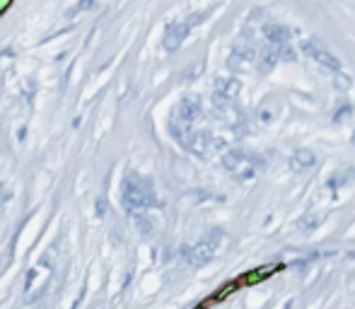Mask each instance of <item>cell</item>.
I'll use <instances>...</instances> for the list:
<instances>
[{"instance_id":"cell-10","label":"cell","mask_w":355,"mask_h":309,"mask_svg":"<svg viewBox=\"0 0 355 309\" xmlns=\"http://www.w3.org/2000/svg\"><path fill=\"white\" fill-rule=\"evenodd\" d=\"M353 143H355V133H353Z\"/></svg>"},{"instance_id":"cell-7","label":"cell","mask_w":355,"mask_h":309,"mask_svg":"<svg viewBox=\"0 0 355 309\" xmlns=\"http://www.w3.org/2000/svg\"><path fill=\"white\" fill-rule=\"evenodd\" d=\"M198 111H200V101L198 99H193V97H189V99H184L182 104H179V109H176V114H179V118L182 121H193V118L198 116Z\"/></svg>"},{"instance_id":"cell-1","label":"cell","mask_w":355,"mask_h":309,"mask_svg":"<svg viewBox=\"0 0 355 309\" xmlns=\"http://www.w3.org/2000/svg\"><path fill=\"white\" fill-rule=\"evenodd\" d=\"M222 164H225V169L232 176H237V179H251L259 172V160H256L254 154L242 152V150H230L222 157Z\"/></svg>"},{"instance_id":"cell-4","label":"cell","mask_w":355,"mask_h":309,"mask_svg":"<svg viewBox=\"0 0 355 309\" xmlns=\"http://www.w3.org/2000/svg\"><path fill=\"white\" fill-rule=\"evenodd\" d=\"M302 48H305V54L310 56V58H314L317 63H321L326 70H331V73H338L341 70V63H338V58L331 51H326L324 46L319 44V41H312V39H307L305 44H302Z\"/></svg>"},{"instance_id":"cell-3","label":"cell","mask_w":355,"mask_h":309,"mask_svg":"<svg viewBox=\"0 0 355 309\" xmlns=\"http://www.w3.org/2000/svg\"><path fill=\"white\" fill-rule=\"evenodd\" d=\"M126 203H128V208H133V210L147 208V205L153 203V191H150V186H147L143 179L131 176L126 182Z\"/></svg>"},{"instance_id":"cell-2","label":"cell","mask_w":355,"mask_h":309,"mask_svg":"<svg viewBox=\"0 0 355 309\" xmlns=\"http://www.w3.org/2000/svg\"><path fill=\"white\" fill-rule=\"evenodd\" d=\"M220 244H222V232H210L208 237H203L198 244L191 246L189 251H186V261L191 266H203V264H208L213 256L218 254V249Z\"/></svg>"},{"instance_id":"cell-5","label":"cell","mask_w":355,"mask_h":309,"mask_svg":"<svg viewBox=\"0 0 355 309\" xmlns=\"http://www.w3.org/2000/svg\"><path fill=\"white\" fill-rule=\"evenodd\" d=\"M200 17H203V15H198V17H189V19H184V22L172 24V27L167 29V34H164V46H167L169 51L179 48V44H182L184 39H186V34H189V29H191L196 22H200Z\"/></svg>"},{"instance_id":"cell-8","label":"cell","mask_w":355,"mask_h":309,"mask_svg":"<svg viewBox=\"0 0 355 309\" xmlns=\"http://www.w3.org/2000/svg\"><path fill=\"white\" fill-rule=\"evenodd\" d=\"M218 87H220V92L215 94V101L220 99V104H227V101L235 97L237 92H239V82H235V80H220Z\"/></svg>"},{"instance_id":"cell-9","label":"cell","mask_w":355,"mask_h":309,"mask_svg":"<svg viewBox=\"0 0 355 309\" xmlns=\"http://www.w3.org/2000/svg\"><path fill=\"white\" fill-rule=\"evenodd\" d=\"M292 167L297 169V172H305V169H310V167H314V152H310V150H297V152L292 154Z\"/></svg>"},{"instance_id":"cell-6","label":"cell","mask_w":355,"mask_h":309,"mask_svg":"<svg viewBox=\"0 0 355 309\" xmlns=\"http://www.w3.org/2000/svg\"><path fill=\"white\" fill-rule=\"evenodd\" d=\"M264 34H266V39H268V44L271 46H283L288 39H290V32L283 27V24H266L264 27Z\"/></svg>"}]
</instances>
